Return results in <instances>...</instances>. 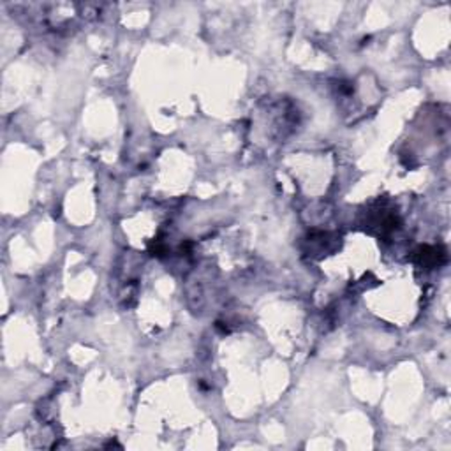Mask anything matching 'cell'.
<instances>
[{"label":"cell","mask_w":451,"mask_h":451,"mask_svg":"<svg viewBox=\"0 0 451 451\" xmlns=\"http://www.w3.org/2000/svg\"><path fill=\"white\" fill-rule=\"evenodd\" d=\"M439 256L442 254H437V249H430V247H425V249H420L418 252V257H420L421 265L430 266V265H439Z\"/></svg>","instance_id":"cell-1"}]
</instances>
